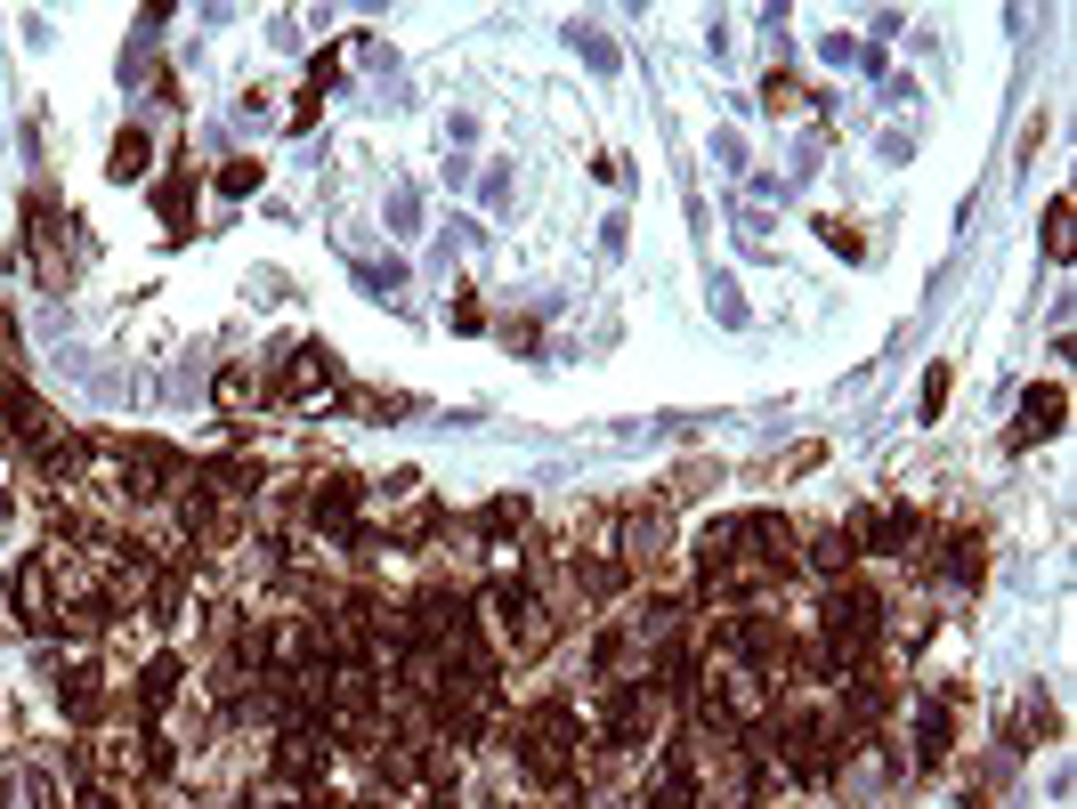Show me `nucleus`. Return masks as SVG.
Instances as JSON below:
<instances>
[{
  "instance_id": "nucleus-1",
  "label": "nucleus",
  "mask_w": 1077,
  "mask_h": 809,
  "mask_svg": "<svg viewBox=\"0 0 1077 809\" xmlns=\"http://www.w3.org/2000/svg\"><path fill=\"white\" fill-rule=\"evenodd\" d=\"M494 632H503V648H511V656H543V648H551V615L535 608L519 583H503V591H494Z\"/></svg>"
},
{
  "instance_id": "nucleus-2",
  "label": "nucleus",
  "mask_w": 1077,
  "mask_h": 809,
  "mask_svg": "<svg viewBox=\"0 0 1077 809\" xmlns=\"http://www.w3.org/2000/svg\"><path fill=\"white\" fill-rule=\"evenodd\" d=\"M867 639H875V599L867 591H826V648L859 656Z\"/></svg>"
},
{
  "instance_id": "nucleus-3",
  "label": "nucleus",
  "mask_w": 1077,
  "mask_h": 809,
  "mask_svg": "<svg viewBox=\"0 0 1077 809\" xmlns=\"http://www.w3.org/2000/svg\"><path fill=\"white\" fill-rule=\"evenodd\" d=\"M0 413H9V429H16L25 446H49V405H41L16 372H0Z\"/></svg>"
},
{
  "instance_id": "nucleus-4",
  "label": "nucleus",
  "mask_w": 1077,
  "mask_h": 809,
  "mask_svg": "<svg viewBox=\"0 0 1077 809\" xmlns=\"http://www.w3.org/2000/svg\"><path fill=\"white\" fill-rule=\"evenodd\" d=\"M16 608H25V624H49L57 599H49V558H25V575H16Z\"/></svg>"
},
{
  "instance_id": "nucleus-5",
  "label": "nucleus",
  "mask_w": 1077,
  "mask_h": 809,
  "mask_svg": "<svg viewBox=\"0 0 1077 809\" xmlns=\"http://www.w3.org/2000/svg\"><path fill=\"white\" fill-rule=\"evenodd\" d=\"M568 49L584 57L592 73H616V66H625V49H616V41L599 33V25H584V16H575V25H568Z\"/></svg>"
},
{
  "instance_id": "nucleus-6",
  "label": "nucleus",
  "mask_w": 1077,
  "mask_h": 809,
  "mask_svg": "<svg viewBox=\"0 0 1077 809\" xmlns=\"http://www.w3.org/2000/svg\"><path fill=\"white\" fill-rule=\"evenodd\" d=\"M1062 413H1069L1062 389H1029V397H1021V438H1053V429H1062Z\"/></svg>"
},
{
  "instance_id": "nucleus-7",
  "label": "nucleus",
  "mask_w": 1077,
  "mask_h": 809,
  "mask_svg": "<svg viewBox=\"0 0 1077 809\" xmlns=\"http://www.w3.org/2000/svg\"><path fill=\"white\" fill-rule=\"evenodd\" d=\"M851 558H859V534H851V527H818V534H811V567H818V575H843Z\"/></svg>"
},
{
  "instance_id": "nucleus-8",
  "label": "nucleus",
  "mask_w": 1077,
  "mask_h": 809,
  "mask_svg": "<svg viewBox=\"0 0 1077 809\" xmlns=\"http://www.w3.org/2000/svg\"><path fill=\"white\" fill-rule=\"evenodd\" d=\"M57 704H66L73 720H98V713H106V689H98V672H66V680H57Z\"/></svg>"
},
{
  "instance_id": "nucleus-9",
  "label": "nucleus",
  "mask_w": 1077,
  "mask_h": 809,
  "mask_svg": "<svg viewBox=\"0 0 1077 809\" xmlns=\"http://www.w3.org/2000/svg\"><path fill=\"white\" fill-rule=\"evenodd\" d=\"M171 696H179V663H171V656H154L147 672H138V713H162Z\"/></svg>"
},
{
  "instance_id": "nucleus-10",
  "label": "nucleus",
  "mask_w": 1077,
  "mask_h": 809,
  "mask_svg": "<svg viewBox=\"0 0 1077 809\" xmlns=\"http://www.w3.org/2000/svg\"><path fill=\"white\" fill-rule=\"evenodd\" d=\"M106 171H114L122 186H130V178H147V130H122V138H114V162H106Z\"/></svg>"
},
{
  "instance_id": "nucleus-11",
  "label": "nucleus",
  "mask_w": 1077,
  "mask_h": 809,
  "mask_svg": "<svg viewBox=\"0 0 1077 809\" xmlns=\"http://www.w3.org/2000/svg\"><path fill=\"white\" fill-rule=\"evenodd\" d=\"M916 737H924V744H916V753H924V761H948V704H924V720H916Z\"/></svg>"
},
{
  "instance_id": "nucleus-12",
  "label": "nucleus",
  "mask_w": 1077,
  "mask_h": 809,
  "mask_svg": "<svg viewBox=\"0 0 1077 809\" xmlns=\"http://www.w3.org/2000/svg\"><path fill=\"white\" fill-rule=\"evenodd\" d=\"M73 470H81V438H66V446L49 438V446H41V478H57V486H66Z\"/></svg>"
},
{
  "instance_id": "nucleus-13",
  "label": "nucleus",
  "mask_w": 1077,
  "mask_h": 809,
  "mask_svg": "<svg viewBox=\"0 0 1077 809\" xmlns=\"http://www.w3.org/2000/svg\"><path fill=\"white\" fill-rule=\"evenodd\" d=\"M413 219H422V195H413V186H389V235H413Z\"/></svg>"
},
{
  "instance_id": "nucleus-14",
  "label": "nucleus",
  "mask_w": 1077,
  "mask_h": 809,
  "mask_svg": "<svg viewBox=\"0 0 1077 809\" xmlns=\"http://www.w3.org/2000/svg\"><path fill=\"white\" fill-rule=\"evenodd\" d=\"M511 195H519V178H511L503 162H494V171L479 178V203H486V211H511Z\"/></svg>"
},
{
  "instance_id": "nucleus-15",
  "label": "nucleus",
  "mask_w": 1077,
  "mask_h": 809,
  "mask_svg": "<svg viewBox=\"0 0 1077 809\" xmlns=\"http://www.w3.org/2000/svg\"><path fill=\"white\" fill-rule=\"evenodd\" d=\"M252 186H260V162H252V154H236V162L219 171V195H252Z\"/></svg>"
},
{
  "instance_id": "nucleus-16",
  "label": "nucleus",
  "mask_w": 1077,
  "mask_h": 809,
  "mask_svg": "<svg viewBox=\"0 0 1077 809\" xmlns=\"http://www.w3.org/2000/svg\"><path fill=\"white\" fill-rule=\"evenodd\" d=\"M1045 252L1069 259V203H1053V211H1045Z\"/></svg>"
},
{
  "instance_id": "nucleus-17",
  "label": "nucleus",
  "mask_w": 1077,
  "mask_h": 809,
  "mask_svg": "<svg viewBox=\"0 0 1077 809\" xmlns=\"http://www.w3.org/2000/svg\"><path fill=\"white\" fill-rule=\"evenodd\" d=\"M713 316H721V324H745V300H737L730 276H713Z\"/></svg>"
},
{
  "instance_id": "nucleus-18",
  "label": "nucleus",
  "mask_w": 1077,
  "mask_h": 809,
  "mask_svg": "<svg viewBox=\"0 0 1077 809\" xmlns=\"http://www.w3.org/2000/svg\"><path fill=\"white\" fill-rule=\"evenodd\" d=\"M940 405H948V365H931L924 372V421H940Z\"/></svg>"
},
{
  "instance_id": "nucleus-19",
  "label": "nucleus",
  "mask_w": 1077,
  "mask_h": 809,
  "mask_svg": "<svg viewBox=\"0 0 1077 809\" xmlns=\"http://www.w3.org/2000/svg\"><path fill=\"white\" fill-rule=\"evenodd\" d=\"M527 527V502H494L486 510V534H519Z\"/></svg>"
},
{
  "instance_id": "nucleus-20",
  "label": "nucleus",
  "mask_w": 1077,
  "mask_h": 809,
  "mask_svg": "<svg viewBox=\"0 0 1077 809\" xmlns=\"http://www.w3.org/2000/svg\"><path fill=\"white\" fill-rule=\"evenodd\" d=\"M761 106H770V114H794V81H786V73H770V90H761Z\"/></svg>"
},
{
  "instance_id": "nucleus-21",
  "label": "nucleus",
  "mask_w": 1077,
  "mask_h": 809,
  "mask_svg": "<svg viewBox=\"0 0 1077 809\" xmlns=\"http://www.w3.org/2000/svg\"><path fill=\"white\" fill-rule=\"evenodd\" d=\"M713 154H721V171H745V138H737V130H721Z\"/></svg>"
},
{
  "instance_id": "nucleus-22",
  "label": "nucleus",
  "mask_w": 1077,
  "mask_h": 809,
  "mask_svg": "<svg viewBox=\"0 0 1077 809\" xmlns=\"http://www.w3.org/2000/svg\"><path fill=\"white\" fill-rule=\"evenodd\" d=\"M25 801L33 809H66V801H57V777H25Z\"/></svg>"
},
{
  "instance_id": "nucleus-23",
  "label": "nucleus",
  "mask_w": 1077,
  "mask_h": 809,
  "mask_svg": "<svg viewBox=\"0 0 1077 809\" xmlns=\"http://www.w3.org/2000/svg\"><path fill=\"white\" fill-rule=\"evenodd\" d=\"M243 397H252V372L236 365V372H227V381H219V405H243Z\"/></svg>"
}]
</instances>
